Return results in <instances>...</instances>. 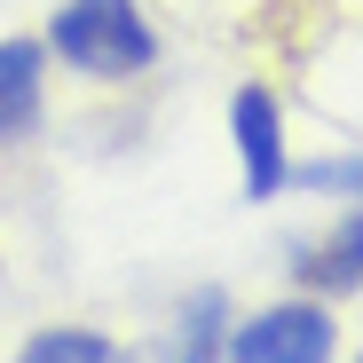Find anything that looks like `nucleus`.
<instances>
[{
  "label": "nucleus",
  "mask_w": 363,
  "mask_h": 363,
  "mask_svg": "<svg viewBox=\"0 0 363 363\" xmlns=\"http://www.w3.org/2000/svg\"><path fill=\"white\" fill-rule=\"evenodd\" d=\"M48 40L79 79H135V72L158 64V40H150L135 0H64Z\"/></svg>",
  "instance_id": "f257e3e1"
},
{
  "label": "nucleus",
  "mask_w": 363,
  "mask_h": 363,
  "mask_svg": "<svg viewBox=\"0 0 363 363\" xmlns=\"http://www.w3.org/2000/svg\"><path fill=\"white\" fill-rule=\"evenodd\" d=\"M229 363H332V316L316 300L261 308L229 332Z\"/></svg>",
  "instance_id": "f03ea898"
},
{
  "label": "nucleus",
  "mask_w": 363,
  "mask_h": 363,
  "mask_svg": "<svg viewBox=\"0 0 363 363\" xmlns=\"http://www.w3.org/2000/svg\"><path fill=\"white\" fill-rule=\"evenodd\" d=\"M229 127H237V166H245V198H277L284 190V118L269 87H237L229 103Z\"/></svg>",
  "instance_id": "7ed1b4c3"
},
{
  "label": "nucleus",
  "mask_w": 363,
  "mask_h": 363,
  "mask_svg": "<svg viewBox=\"0 0 363 363\" xmlns=\"http://www.w3.org/2000/svg\"><path fill=\"white\" fill-rule=\"evenodd\" d=\"M300 277H308L316 292H347V284H363V213L340 221V229H332V245L300 261Z\"/></svg>",
  "instance_id": "423d86ee"
},
{
  "label": "nucleus",
  "mask_w": 363,
  "mask_h": 363,
  "mask_svg": "<svg viewBox=\"0 0 363 363\" xmlns=\"http://www.w3.org/2000/svg\"><path fill=\"white\" fill-rule=\"evenodd\" d=\"M213 300H198V316H182V332H174V347H166V363H213Z\"/></svg>",
  "instance_id": "0eeeda50"
},
{
  "label": "nucleus",
  "mask_w": 363,
  "mask_h": 363,
  "mask_svg": "<svg viewBox=\"0 0 363 363\" xmlns=\"http://www.w3.org/2000/svg\"><path fill=\"white\" fill-rule=\"evenodd\" d=\"M40 127V48L0 40V143H24Z\"/></svg>",
  "instance_id": "20e7f679"
},
{
  "label": "nucleus",
  "mask_w": 363,
  "mask_h": 363,
  "mask_svg": "<svg viewBox=\"0 0 363 363\" xmlns=\"http://www.w3.org/2000/svg\"><path fill=\"white\" fill-rule=\"evenodd\" d=\"M316 190H363V166H308Z\"/></svg>",
  "instance_id": "6e6552de"
},
{
  "label": "nucleus",
  "mask_w": 363,
  "mask_h": 363,
  "mask_svg": "<svg viewBox=\"0 0 363 363\" xmlns=\"http://www.w3.org/2000/svg\"><path fill=\"white\" fill-rule=\"evenodd\" d=\"M16 363H135L118 340H103V332H32L24 347H16Z\"/></svg>",
  "instance_id": "39448f33"
}]
</instances>
